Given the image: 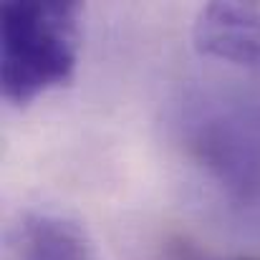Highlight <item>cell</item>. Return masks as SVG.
I'll return each instance as SVG.
<instances>
[{"mask_svg":"<svg viewBox=\"0 0 260 260\" xmlns=\"http://www.w3.org/2000/svg\"><path fill=\"white\" fill-rule=\"evenodd\" d=\"M81 5L71 0H10L0 8V84L18 106L66 86L79 61Z\"/></svg>","mask_w":260,"mask_h":260,"instance_id":"1","label":"cell"},{"mask_svg":"<svg viewBox=\"0 0 260 260\" xmlns=\"http://www.w3.org/2000/svg\"><path fill=\"white\" fill-rule=\"evenodd\" d=\"M192 157L238 200H260V116L250 109L215 106L187 126Z\"/></svg>","mask_w":260,"mask_h":260,"instance_id":"2","label":"cell"},{"mask_svg":"<svg viewBox=\"0 0 260 260\" xmlns=\"http://www.w3.org/2000/svg\"><path fill=\"white\" fill-rule=\"evenodd\" d=\"M192 36L207 56L260 66V3H210L200 10Z\"/></svg>","mask_w":260,"mask_h":260,"instance_id":"3","label":"cell"},{"mask_svg":"<svg viewBox=\"0 0 260 260\" xmlns=\"http://www.w3.org/2000/svg\"><path fill=\"white\" fill-rule=\"evenodd\" d=\"M23 260H91L86 233L69 217L36 212L20 225Z\"/></svg>","mask_w":260,"mask_h":260,"instance_id":"4","label":"cell"},{"mask_svg":"<svg viewBox=\"0 0 260 260\" xmlns=\"http://www.w3.org/2000/svg\"><path fill=\"white\" fill-rule=\"evenodd\" d=\"M238 260H260V258H238Z\"/></svg>","mask_w":260,"mask_h":260,"instance_id":"5","label":"cell"}]
</instances>
